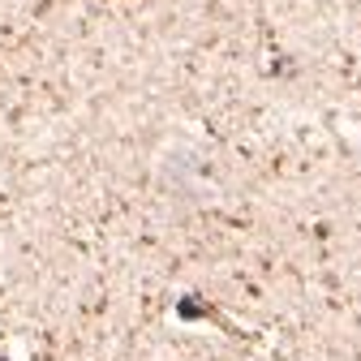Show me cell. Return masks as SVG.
Listing matches in <instances>:
<instances>
[{
  "mask_svg": "<svg viewBox=\"0 0 361 361\" xmlns=\"http://www.w3.org/2000/svg\"><path fill=\"white\" fill-rule=\"evenodd\" d=\"M0 361H5V348H0Z\"/></svg>",
  "mask_w": 361,
  "mask_h": 361,
  "instance_id": "cell-1",
  "label": "cell"
}]
</instances>
